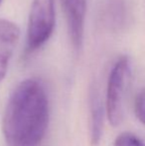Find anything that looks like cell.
I'll use <instances>...</instances> for the list:
<instances>
[{
	"label": "cell",
	"instance_id": "cell-1",
	"mask_svg": "<svg viewBox=\"0 0 145 146\" xmlns=\"http://www.w3.org/2000/svg\"><path fill=\"white\" fill-rule=\"evenodd\" d=\"M49 123V100L44 86L35 79L22 81L6 104L2 131L9 146H38Z\"/></svg>",
	"mask_w": 145,
	"mask_h": 146
},
{
	"label": "cell",
	"instance_id": "cell-2",
	"mask_svg": "<svg viewBox=\"0 0 145 146\" xmlns=\"http://www.w3.org/2000/svg\"><path fill=\"white\" fill-rule=\"evenodd\" d=\"M55 25V0H33L27 25V53L42 48L52 36Z\"/></svg>",
	"mask_w": 145,
	"mask_h": 146
},
{
	"label": "cell",
	"instance_id": "cell-3",
	"mask_svg": "<svg viewBox=\"0 0 145 146\" xmlns=\"http://www.w3.org/2000/svg\"><path fill=\"white\" fill-rule=\"evenodd\" d=\"M129 75V59L121 56L110 71L107 88L105 111L112 126L120 124L123 118V96Z\"/></svg>",
	"mask_w": 145,
	"mask_h": 146
},
{
	"label": "cell",
	"instance_id": "cell-4",
	"mask_svg": "<svg viewBox=\"0 0 145 146\" xmlns=\"http://www.w3.org/2000/svg\"><path fill=\"white\" fill-rule=\"evenodd\" d=\"M66 13L70 39L75 50L83 46L87 0H61Z\"/></svg>",
	"mask_w": 145,
	"mask_h": 146
},
{
	"label": "cell",
	"instance_id": "cell-5",
	"mask_svg": "<svg viewBox=\"0 0 145 146\" xmlns=\"http://www.w3.org/2000/svg\"><path fill=\"white\" fill-rule=\"evenodd\" d=\"M20 35L21 32L17 24L7 19H0V83L6 76Z\"/></svg>",
	"mask_w": 145,
	"mask_h": 146
},
{
	"label": "cell",
	"instance_id": "cell-6",
	"mask_svg": "<svg viewBox=\"0 0 145 146\" xmlns=\"http://www.w3.org/2000/svg\"><path fill=\"white\" fill-rule=\"evenodd\" d=\"M89 134L93 145H97L103 136L105 108L97 92H93L89 98Z\"/></svg>",
	"mask_w": 145,
	"mask_h": 146
},
{
	"label": "cell",
	"instance_id": "cell-7",
	"mask_svg": "<svg viewBox=\"0 0 145 146\" xmlns=\"http://www.w3.org/2000/svg\"><path fill=\"white\" fill-rule=\"evenodd\" d=\"M113 146H145L143 141L130 132L120 133L115 138Z\"/></svg>",
	"mask_w": 145,
	"mask_h": 146
},
{
	"label": "cell",
	"instance_id": "cell-8",
	"mask_svg": "<svg viewBox=\"0 0 145 146\" xmlns=\"http://www.w3.org/2000/svg\"><path fill=\"white\" fill-rule=\"evenodd\" d=\"M134 111L138 120L145 125V88L136 96L134 102Z\"/></svg>",
	"mask_w": 145,
	"mask_h": 146
},
{
	"label": "cell",
	"instance_id": "cell-9",
	"mask_svg": "<svg viewBox=\"0 0 145 146\" xmlns=\"http://www.w3.org/2000/svg\"><path fill=\"white\" fill-rule=\"evenodd\" d=\"M1 3H2V0H0V5H1Z\"/></svg>",
	"mask_w": 145,
	"mask_h": 146
}]
</instances>
